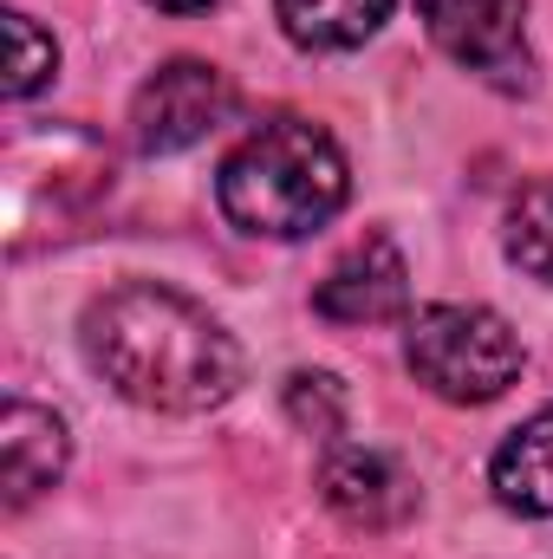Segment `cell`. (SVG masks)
Wrapping results in <instances>:
<instances>
[{"instance_id": "1", "label": "cell", "mask_w": 553, "mask_h": 559, "mask_svg": "<svg viewBox=\"0 0 553 559\" xmlns=\"http://www.w3.org/2000/svg\"><path fill=\"white\" fill-rule=\"evenodd\" d=\"M85 358L92 371L163 417H196L235 397L242 384V352L235 338L183 293L156 280H125L85 312Z\"/></svg>"}, {"instance_id": "2", "label": "cell", "mask_w": 553, "mask_h": 559, "mask_svg": "<svg viewBox=\"0 0 553 559\" xmlns=\"http://www.w3.org/2000/svg\"><path fill=\"white\" fill-rule=\"evenodd\" d=\"M345 189H352V176H345L339 143L306 118H274L228 150L215 202L242 235L299 241L345 209Z\"/></svg>"}, {"instance_id": "3", "label": "cell", "mask_w": 553, "mask_h": 559, "mask_svg": "<svg viewBox=\"0 0 553 559\" xmlns=\"http://www.w3.org/2000/svg\"><path fill=\"white\" fill-rule=\"evenodd\" d=\"M416 384L443 404H495L521 378V338L489 306H423L404 338Z\"/></svg>"}, {"instance_id": "4", "label": "cell", "mask_w": 553, "mask_h": 559, "mask_svg": "<svg viewBox=\"0 0 553 559\" xmlns=\"http://www.w3.org/2000/svg\"><path fill=\"white\" fill-rule=\"evenodd\" d=\"M423 26L482 85H495V92H528L534 85L528 0H423Z\"/></svg>"}, {"instance_id": "5", "label": "cell", "mask_w": 553, "mask_h": 559, "mask_svg": "<svg viewBox=\"0 0 553 559\" xmlns=\"http://www.w3.org/2000/svg\"><path fill=\"white\" fill-rule=\"evenodd\" d=\"M228 118V79L202 59H169L138 85L131 105V138L150 156H176L189 143H202Z\"/></svg>"}, {"instance_id": "6", "label": "cell", "mask_w": 553, "mask_h": 559, "mask_svg": "<svg viewBox=\"0 0 553 559\" xmlns=\"http://www.w3.org/2000/svg\"><path fill=\"white\" fill-rule=\"evenodd\" d=\"M319 495L345 527H365V534H391L416 514V481L404 475V462L385 449H365V442H345L326 455Z\"/></svg>"}, {"instance_id": "7", "label": "cell", "mask_w": 553, "mask_h": 559, "mask_svg": "<svg viewBox=\"0 0 553 559\" xmlns=\"http://www.w3.org/2000/svg\"><path fill=\"white\" fill-rule=\"evenodd\" d=\"M404 299H411V267L391 248V235H365L313 293L319 319H332V325H385L404 312Z\"/></svg>"}, {"instance_id": "8", "label": "cell", "mask_w": 553, "mask_h": 559, "mask_svg": "<svg viewBox=\"0 0 553 559\" xmlns=\"http://www.w3.org/2000/svg\"><path fill=\"white\" fill-rule=\"evenodd\" d=\"M0 468H7V508H26L66 475V423L26 397H7L0 411Z\"/></svg>"}, {"instance_id": "9", "label": "cell", "mask_w": 553, "mask_h": 559, "mask_svg": "<svg viewBox=\"0 0 553 559\" xmlns=\"http://www.w3.org/2000/svg\"><path fill=\"white\" fill-rule=\"evenodd\" d=\"M489 481L502 495V508L515 514H553V404L541 417H528L489 462Z\"/></svg>"}, {"instance_id": "10", "label": "cell", "mask_w": 553, "mask_h": 559, "mask_svg": "<svg viewBox=\"0 0 553 559\" xmlns=\"http://www.w3.org/2000/svg\"><path fill=\"white\" fill-rule=\"evenodd\" d=\"M274 7L286 39L306 52H352L391 20V0H274Z\"/></svg>"}, {"instance_id": "11", "label": "cell", "mask_w": 553, "mask_h": 559, "mask_svg": "<svg viewBox=\"0 0 553 559\" xmlns=\"http://www.w3.org/2000/svg\"><path fill=\"white\" fill-rule=\"evenodd\" d=\"M502 241H508V261H515L521 274H534V280L553 286V176L528 182V189L508 202Z\"/></svg>"}, {"instance_id": "12", "label": "cell", "mask_w": 553, "mask_h": 559, "mask_svg": "<svg viewBox=\"0 0 553 559\" xmlns=\"http://www.w3.org/2000/svg\"><path fill=\"white\" fill-rule=\"evenodd\" d=\"M59 66L52 33H39L26 13H7V98H33Z\"/></svg>"}, {"instance_id": "13", "label": "cell", "mask_w": 553, "mask_h": 559, "mask_svg": "<svg viewBox=\"0 0 553 559\" xmlns=\"http://www.w3.org/2000/svg\"><path fill=\"white\" fill-rule=\"evenodd\" d=\"M286 417L306 436H339L345 429V384L326 371H293L286 378Z\"/></svg>"}, {"instance_id": "14", "label": "cell", "mask_w": 553, "mask_h": 559, "mask_svg": "<svg viewBox=\"0 0 553 559\" xmlns=\"http://www.w3.org/2000/svg\"><path fill=\"white\" fill-rule=\"evenodd\" d=\"M150 7H169V13H196V7H209V0H150Z\"/></svg>"}]
</instances>
